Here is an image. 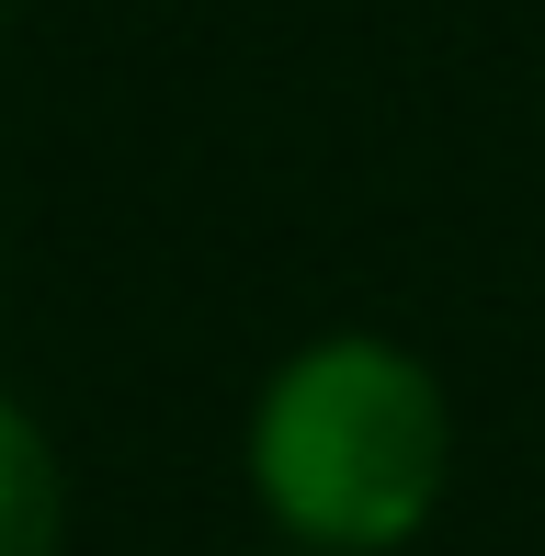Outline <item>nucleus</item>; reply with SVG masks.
<instances>
[{
  "instance_id": "nucleus-1",
  "label": "nucleus",
  "mask_w": 545,
  "mask_h": 556,
  "mask_svg": "<svg viewBox=\"0 0 545 556\" xmlns=\"http://www.w3.org/2000/svg\"><path fill=\"white\" fill-rule=\"evenodd\" d=\"M455 489V397L386 330L284 352L251 409V500L307 556H398Z\"/></svg>"
},
{
  "instance_id": "nucleus-2",
  "label": "nucleus",
  "mask_w": 545,
  "mask_h": 556,
  "mask_svg": "<svg viewBox=\"0 0 545 556\" xmlns=\"http://www.w3.org/2000/svg\"><path fill=\"white\" fill-rule=\"evenodd\" d=\"M0 556H68V466L12 387H0Z\"/></svg>"
},
{
  "instance_id": "nucleus-3",
  "label": "nucleus",
  "mask_w": 545,
  "mask_h": 556,
  "mask_svg": "<svg viewBox=\"0 0 545 556\" xmlns=\"http://www.w3.org/2000/svg\"><path fill=\"white\" fill-rule=\"evenodd\" d=\"M272 556H307V545H272Z\"/></svg>"
}]
</instances>
